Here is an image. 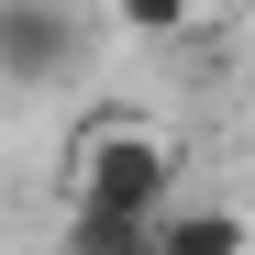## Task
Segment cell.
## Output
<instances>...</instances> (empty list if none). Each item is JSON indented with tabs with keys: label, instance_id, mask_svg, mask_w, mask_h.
<instances>
[{
	"label": "cell",
	"instance_id": "cell-1",
	"mask_svg": "<svg viewBox=\"0 0 255 255\" xmlns=\"http://www.w3.org/2000/svg\"><path fill=\"white\" fill-rule=\"evenodd\" d=\"M178 200V144L155 122H89L67 155V211H122V222H155Z\"/></svg>",
	"mask_w": 255,
	"mask_h": 255
},
{
	"label": "cell",
	"instance_id": "cell-2",
	"mask_svg": "<svg viewBox=\"0 0 255 255\" xmlns=\"http://www.w3.org/2000/svg\"><path fill=\"white\" fill-rule=\"evenodd\" d=\"M78 78V11L67 0H0V89Z\"/></svg>",
	"mask_w": 255,
	"mask_h": 255
},
{
	"label": "cell",
	"instance_id": "cell-3",
	"mask_svg": "<svg viewBox=\"0 0 255 255\" xmlns=\"http://www.w3.org/2000/svg\"><path fill=\"white\" fill-rule=\"evenodd\" d=\"M155 255H244V211L233 200H166L155 211Z\"/></svg>",
	"mask_w": 255,
	"mask_h": 255
},
{
	"label": "cell",
	"instance_id": "cell-4",
	"mask_svg": "<svg viewBox=\"0 0 255 255\" xmlns=\"http://www.w3.org/2000/svg\"><path fill=\"white\" fill-rule=\"evenodd\" d=\"M67 255H155V222H122V211H67Z\"/></svg>",
	"mask_w": 255,
	"mask_h": 255
},
{
	"label": "cell",
	"instance_id": "cell-5",
	"mask_svg": "<svg viewBox=\"0 0 255 255\" xmlns=\"http://www.w3.org/2000/svg\"><path fill=\"white\" fill-rule=\"evenodd\" d=\"M111 11H122V33H144V45H178L200 22V0H111Z\"/></svg>",
	"mask_w": 255,
	"mask_h": 255
}]
</instances>
